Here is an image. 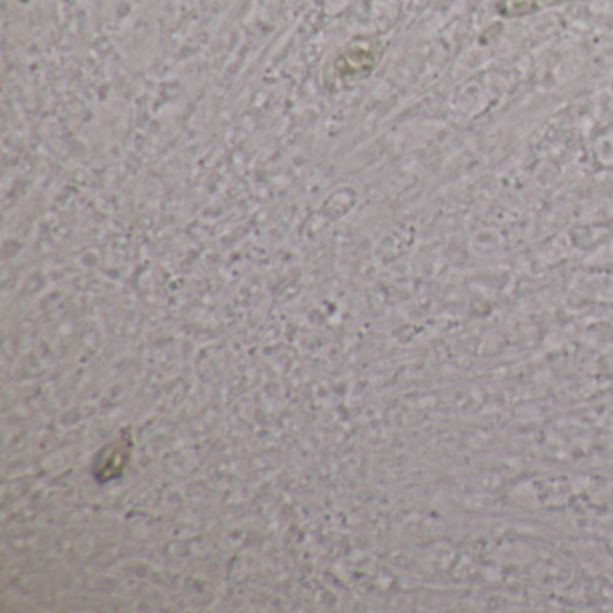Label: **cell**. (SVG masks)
Returning <instances> with one entry per match:
<instances>
[{"label": "cell", "mask_w": 613, "mask_h": 613, "mask_svg": "<svg viewBox=\"0 0 613 613\" xmlns=\"http://www.w3.org/2000/svg\"><path fill=\"white\" fill-rule=\"evenodd\" d=\"M563 2L565 0H509L508 4H506V9H503V13L517 17V15L534 13L538 9L563 4Z\"/></svg>", "instance_id": "1"}]
</instances>
